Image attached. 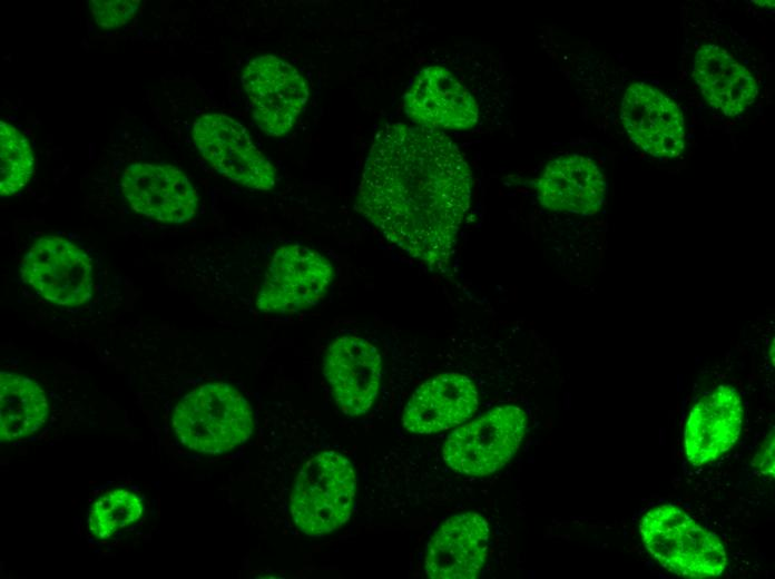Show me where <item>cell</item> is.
<instances>
[{
  "instance_id": "cell-3",
  "label": "cell",
  "mask_w": 775,
  "mask_h": 579,
  "mask_svg": "<svg viewBox=\"0 0 775 579\" xmlns=\"http://www.w3.org/2000/svg\"><path fill=\"white\" fill-rule=\"evenodd\" d=\"M639 530L648 552L669 572L703 579L726 569L727 553L718 537L671 503L646 512Z\"/></svg>"
},
{
  "instance_id": "cell-19",
  "label": "cell",
  "mask_w": 775,
  "mask_h": 579,
  "mask_svg": "<svg viewBox=\"0 0 775 579\" xmlns=\"http://www.w3.org/2000/svg\"><path fill=\"white\" fill-rule=\"evenodd\" d=\"M144 513V503L134 492L115 489L106 492L91 506L88 530L99 540L114 536L118 530L136 523Z\"/></svg>"
},
{
  "instance_id": "cell-21",
  "label": "cell",
  "mask_w": 775,
  "mask_h": 579,
  "mask_svg": "<svg viewBox=\"0 0 775 579\" xmlns=\"http://www.w3.org/2000/svg\"><path fill=\"white\" fill-rule=\"evenodd\" d=\"M753 465L761 474L774 477V433H769L754 458Z\"/></svg>"
},
{
  "instance_id": "cell-17",
  "label": "cell",
  "mask_w": 775,
  "mask_h": 579,
  "mask_svg": "<svg viewBox=\"0 0 775 579\" xmlns=\"http://www.w3.org/2000/svg\"><path fill=\"white\" fill-rule=\"evenodd\" d=\"M48 415L47 395L37 382L18 373H0L2 441L28 439L45 425Z\"/></svg>"
},
{
  "instance_id": "cell-20",
  "label": "cell",
  "mask_w": 775,
  "mask_h": 579,
  "mask_svg": "<svg viewBox=\"0 0 775 579\" xmlns=\"http://www.w3.org/2000/svg\"><path fill=\"white\" fill-rule=\"evenodd\" d=\"M138 0H89L88 7L97 24L105 29L125 26L138 11Z\"/></svg>"
},
{
  "instance_id": "cell-14",
  "label": "cell",
  "mask_w": 775,
  "mask_h": 579,
  "mask_svg": "<svg viewBox=\"0 0 775 579\" xmlns=\"http://www.w3.org/2000/svg\"><path fill=\"white\" fill-rule=\"evenodd\" d=\"M743 403L732 385H719L691 409L684 431L687 460L693 465L713 462L737 442L743 425Z\"/></svg>"
},
{
  "instance_id": "cell-5",
  "label": "cell",
  "mask_w": 775,
  "mask_h": 579,
  "mask_svg": "<svg viewBox=\"0 0 775 579\" xmlns=\"http://www.w3.org/2000/svg\"><path fill=\"white\" fill-rule=\"evenodd\" d=\"M527 424V414L521 408L512 404L494 406L448 435L443 459L461 474L482 477L494 473L518 451Z\"/></svg>"
},
{
  "instance_id": "cell-7",
  "label": "cell",
  "mask_w": 775,
  "mask_h": 579,
  "mask_svg": "<svg viewBox=\"0 0 775 579\" xmlns=\"http://www.w3.org/2000/svg\"><path fill=\"white\" fill-rule=\"evenodd\" d=\"M21 278L43 300L80 306L92 295V264L87 253L60 236L38 238L24 254Z\"/></svg>"
},
{
  "instance_id": "cell-13",
  "label": "cell",
  "mask_w": 775,
  "mask_h": 579,
  "mask_svg": "<svg viewBox=\"0 0 775 579\" xmlns=\"http://www.w3.org/2000/svg\"><path fill=\"white\" fill-rule=\"evenodd\" d=\"M490 530L479 513L449 517L430 538L424 557L431 579H474L485 565Z\"/></svg>"
},
{
  "instance_id": "cell-8",
  "label": "cell",
  "mask_w": 775,
  "mask_h": 579,
  "mask_svg": "<svg viewBox=\"0 0 775 579\" xmlns=\"http://www.w3.org/2000/svg\"><path fill=\"white\" fill-rule=\"evenodd\" d=\"M193 140L203 158L227 179L257 190L275 186L274 166L234 118L219 112L202 115L193 125Z\"/></svg>"
},
{
  "instance_id": "cell-2",
  "label": "cell",
  "mask_w": 775,
  "mask_h": 579,
  "mask_svg": "<svg viewBox=\"0 0 775 579\" xmlns=\"http://www.w3.org/2000/svg\"><path fill=\"white\" fill-rule=\"evenodd\" d=\"M171 426L185 448L218 454L247 441L254 420L244 395L227 383L216 382L185 394L175 406Z\"/></svg>"
},
{
  "instance_id": "cell-10",
  "label": "cell",
  "mask_w": 775,
  "mask_h": 579,
  "mask_svg": "<svg viewBox=\"0 0 775 579\" xmlns=\"http://www.w3.org/2000/svg\"><path fill=\"white\" fill-rule=\"evenodd\" d=\"M129 206L151 219L182 224L194 217L198 198L188 177L167 164L134 163L121 175Z\"/></svg>"
},
{
  "instance_id": "cell-9",
  "label": "cell",
  "mask_w": 775,
  "mask_h": 579,
  "mask_svg": "<svg viewBox=\"0 0 775 579\" xmlns=\"http://www.w3.org/2000/svg\"><path fill=\"white\" fill-rule=\"evenodd\" d=\"M242 85L255 122L274 137L293 128L310 96L304 77L292 65L272 55L252 59L243 71Z\"/></svg>"
},
{
  "instance_id": "cell-15",
  "label": "cell",
  "mask_w": 775,
  "mask_h": 579,
  "mask_svg": "<svg viewBox=\"0 0 775 579\" xmlns=\"http://www.w3.org/2000/svg\"><path fill=\"white\" fill-rule=\"evenodd\" d=\"M477 408L474 383L460 373L443 372L412 393L402 414V424L409 432L432 434L461 425Z\"/></svg>"
},
{
  "instance_id": "cell-1",
  "label": "cell",
  "mask_w": 775,
  "mask_h": 579,
  "mask_svg": "<svg viewBox=\"0 0 775 579\" xmlns=\"http://www.w3.org/2000/svg\"><path fill=\"white\" fill-rule=\"evenodd\" d=\"M470 197L471 171L444 133L406 124L379 130L365 160L357 207L390 242L444 271Z\"/></svg>"
},
{
  "instance_id": "cell-11",
  "label": "cell",
  "mask_w": 775,
  "mask_h": 579,
  "mask_svg": "<svg viewBox=\"0 0 775 579\" xmlns=\"http://www.w3.org/2000/svg\"><path fill=\"white\" fill-rule=\"evenodd\" d=\"M382 362L377 349L360 336L334 340L323 357V373L332 394L347 415L366 413L380 390Z\"/></svg>"
},
{
  "instance_id": "cell-4",
  "label": "cell",
  "mask_w": 775,
  "mask_h": 579,
  "mask_svg": "<svg viewBox=\"0 0 775 579\" xmlns=\"http://www.w3.org/2000/svg\"><path fill=\"white\" fill-rule=\"evenodd\" d=\"M355 492L352 463L334 451L318 453L304 463L294 481L292 518L310 537L333 532L349 520Z\"/></svg>"
},
{
  "instance_id": "cell-6",
  "label": "cell",
  "mask_w": 775,
  "mask_h": 579,
  "mask_svg": "<svg viewBox=\"0 0 775 579\" xmlns=\"http://www.w3.org/2000/svg\"><path fill=\"white\" fill-rule=\"evenodd\" d=\"M331 262L300 244L278 247L273 254L256 296L257 308L267 314H293L318 304L332 283Z\"/></svg>"
},
{
  "instance_id": "cell-18",
  "label": "cell",
  "mask_w": 775,
  "mask_h": 579,
  "mask_svg": "<svg viewBox=\"0 0 775 579\" xmlns=\"http://www.w3.org/2000/svg\"><path fill=\"white\" fill-rule=\"evenodd\" d=\"M0 196L9 197L28 184L35 170L31 145L12 124L0 121Z\"/></svg>"
},
{
  "instance_id": "cell-16",
  "label": "cell",
  "mask_w": 775,
  "mask_h": 579,
  "mask_svg": "<svg viewBox=\"0 0 775 579\" xmlns=\"http://www.w3.org/2000/svg\"><path fill=\"white\" fill-rule=\"evenodd\" d=\"M537 192L548 209L591 216L605 202L607 183L591 158L575 154L550 161L537 180Z\"/></svg>"
},
{
  "instance_id": "cell-12",
  "label": "cell",
  "mask_w": 775,
  "mask_h": 579,
  "mask_svg": "<svg viewBox=\"0 0 775 579\" xmlns=\"http://www.w3.org/2000/svg\"><path fill=\"white\" fill-rule=\"evenodd\" d=\"M408 117L418 126L440 130H463L475 126L477 102L470 91L440 66L416 73L404 96Z\"/></svg>"
}]
</instances>
